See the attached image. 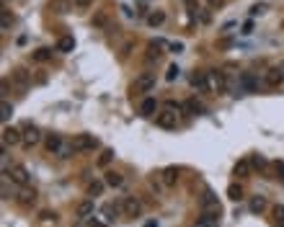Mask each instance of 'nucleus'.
Returning a JSON list of instances; mask_svg holds the SVG:
<instances>
[{"label": "nucleus", "instance_id": "1", "mask_svg": "<svg viewBox=\"0 0 284 227\" xmlns=\"http://www.w3.org/2000/svg\"><path fill=\"white\" fill-rule=\"evenodd\" d=\"M199 207H202V212H204V214H212V217H220V201H217V196H214L209 189L202 194V199H199Z\"/></svg>", "mask_w": 284, "mask_h": 227}, {"label": "nucleus", "instance_id": "2", "mask_svg": "<svg viewBox=\"0 0 284 227\" xmlns=\"http://www.w3.org/2000/svg\"><path fill=\"white\" fill-rule=\"evenodd\" d=\"M73 147H75V152H88V150H96L98 147V140L93 137V134H75Z\"/></svg>", "mask_w": 284, "mask_h": 227}, {"label": "nucleus", "instance_id": "3", "mask_svg": "<svg viewBox=\"0 0 284 227\" xmlns=\"http://www.w3.org/2000/svg\"><path fill=\"white\" fill-rule=\"evenodd\" d=\"M155 88V73H142L137 80L132 83V93H147Z\"/></svg>", "mask_w": 284, "mask_h": 227}, {"label": "nucleus", "instance_id": "4", "mask_svg": "<svg viewBox=\"0 0 284 227\" xmlns=\"http://www.w3.org/2000/svg\"><path fill=\"white\" fill-rule=\"evenodd\" d=\"M10 80H13V85H16V88L26 90V88L31 85V73L26 70V67H16V70L10 73Z\"/></svg>", "mask_w": 284, "mask_h": 227}, {"label": "nucleus", "instance_id": "5", "mask_svg": "<svg viewBox=\"0 0 284 227\" xmlns=\"http://www.w3.org/2000/svg\"><path fill=\"white\" fill-rule=\"evenodd\" d=\"M122 212H124V217H137V214L142 212V204L134 196H124L122 199Z\"/></svg>", "mask_w": 284, "mask_h": 227}, {"label": "nucleus", "instance_id": "6", "mask_svg": "<svg viewBox=\"0 0 284 227\" xmlns=\"http://www.w3.org/2000/svg\"><path fill=\"white\" fill-rule=\"evenodd\" d=\"M264 83L269 88H279L284 83V73H282V67H269V70L264 73Z\"/></svg>", "mask_w": 284, "mask_h": 227}, {"label": "nucleus", "instance_id": "7", "mask_svg": "<svg viewBox=\"0 0 284 227\" xmlns=\"http://www.w3.org/2000/svg\"><path fill=\"white\" fill-rule=\"evenodd\" d=\"M8 176H10V181H13V184H18V186H29V181H31L29 170H26L24 165H13Z\"/></svg>", "mask_w": 284, "mask_h": 227}, {"label": "nucleus", "instance_id": "8", "mask_svg": "<svg viewBox=\"0 0 284 227\" xmlns=\"http://www.w3.org/2000/svg\"><path fill=\"white\" fill-rule=\"evenodd\" d=\"M155 124H158V127H161V129H176V114L173 111H163V114H158V116H155Z\"/></svg>", "mask_w": 284, "mask_h": 227}, {"label": "nucleus", "instance_id": "9", "mask_svg": "<svg viewBox=\"0 0 284 227\" xmlns=\"http://www.w3.org/2000/svg\"><path fill=\"white\" fill-rule=\"evenodd\" d=\"M47 8L52 10V13H57V16H65V13H70L75 5H73V0H49Z\"/></svg>", "mask_w": 284, "mask_h": 227}, {"label": "nucleus", "instance_id": "10", "mask_svg": "<svg viewBox=\"0 0 284 227\" xmlns=\"http://www.w3.org/2000/svg\"><path fill=\"white\" fill-rule=\"evenodd\" d=\"M18 142H24V134H21L16 127H5V129H3V145H5V147H13V145H18Z\"/></svg>", "mask_w": 284, "mask_h": 227}, {"label": "nucleus", "instance_id": "11", "mask_svg": "<svg viewBox=\"0 0 284 227\" xmlns=\"http://www.w3.org/2000/svg\"><path fill=\"white\" fill-rule=\"evenodd\" d=\"M57 222H60V217H57V212H52V209L39 212V217H37L39 227H57Z\"/></svg>", "mask_w": 284, "mask_h": 227}, {"label": "nucleus", "instance_id": "12", "mask_svg": "<svg viewBox=\"0 0 284 227\" xmlns=\"http://www.w3.org/2000/svg\"><path fill=\"white\" fill-rule=\"evenodd\" d=\"M75 217H78V220H88V217H93V196L78 204V209H75Z\"/></svg>", "mask_w": 284, "mask_h": 227}, {"label": "nucleus", "instance_id": "13", "mask_svg": "<svg viewBox=\"0 0 284 227\" xmlns=\"http://www.w3.org/2000/svg\"><path fill=\"white\" fill-rule=\"evenodd\" d=\"M241 85L248 93H258V77L253 73H241Z\"/></svg>", "mask_w": 284, "mask_h": 227}, {"label": "nucleus", "instance_id": "14", "mask_svg": "<svg viewBox=\"0 0 284 227\" xmlns=\"http://www.w3.org/2000/svg\"><path fill=\"white\" fill-rule=\"evenodd\" d=\"M163 186H176L178 184V178H181V170L176 168V165H170V168H165L163 170Z\"/></svg>", "mask_w": 284, "mask_h": 227}, {"label": "nucleus", "instance_id": "15", "mask_svg": "<svg viewBox=\"0 0 284 227\" xmlns=\"http://www.w3.org/2000/svg\"><path fill=\"white\" fill-rule=\"evenodd\" d=\"M207 80H209V88L212 90H225V75L220 70H209L207 73Z\"/></svg>", "mask_w": 284, "mask_h": 227}, {"label": "nucleus", "instance_id": "16", "mask_svg": "<svg viewBox=\"0 0 284 227\" xmlns=\"http://www.w3.org/2000/svg\"><path fill=\"white\" fill-rule=\"evenodd\" d=\"M39 140H41V132L29 124L26 132H24V145H26V147H34V145H39Z\"/></svg>", "mask_w": 284, "mask_h": 227}, {"label": "nucleus", "instance_id": "17", "mask_svg": "<svg viewBox=\"0 0 284 227\" xmlns=\"http://www.w3.org/2000/svg\"><path fill=\"white\" fill-rule=\"evenodd\" d=\"M34 201H37V191L24 186V189H21V194H18V204H21V207H31Z\"/></svg>", "mask_w": 284, "mask_h": 227}, {"label": "nucleus", "instance_id": "18", "mask_svg": "<svg viewBox=\"0 0 284 227\" xmlns=\"http://www.w3.org/2000/svg\"><path fill=\"white\" fill-rule=\"evenodd\" d=\"M251 170H253V165H251V157H248V160H238V163H235L233 173H235V178H245Z\"/></svg>", "mask_w": 284, "mask_h": 227}, {"label": "nucleus", "instance_id": "19", "mask_svg": "<svg viewBox=\"0 0 284 227\" xmlns=\"http://www.w3.org/2000/svg\"><path fill=\"white\" fill-rule=\"evenodd\" d=\"M44 147H47V152L57 155V150L62 147V137H60V134H49V137L44 140Z\"/></svg>", "mask_w": 284, "mask_h": 227}, {"label": "nucleus", "instance_id": "20", "mask_svg": "<svg viewBox=\"0 0 284 227\" xmlns=\"http://www.w3.org/2000/svg\"><path fill=\"white\" fill-rule=\"evenodd\" d=\"M140 111H142V116H155V111H158V101H155V98H145L142 104H140Z\"/></svg>", "mask_w": 284, "mask_h": 227}, {"label": "nucleus", "instance_id": "21", "mask_svg": "<svg viewBox=\"0 0 284 227\" xmlns=\"http://www.w3.org/2000/svg\"><path fill=\"white\" fill-rule=\"evenodd\" d=\"M191 85H194L197 90H207V88H209L207 73H194V75H191Z\"/></svg>", "mask_w": 284, "mask_h": 227}, {"label": "nucleus", "instance_id": "22", "mask_svg": "<svg viewBox=\"0 0 284 227\" xmlns=\"http://www.w3.org/2000/svg\"><path fill=\"white\" fill-rule=\"evenodd\" d=\"M73 49H75V39L73 37H62L60 41H57V52L67 54V52H73Z\"/></svg>", "mask_w": 284, "mask_h": 227}, {"label": "nucleus", "instance_id": "23", "mask_svg": "<svg viewBox=\"0 0 284 227\" xmlns=\"http://www.w3.org/2000/svg\"><path fill=\"white\" fill-rule=\"evenodd\" d=\"M31 60H34V62H49V60H52V49L41 47V49H37V52H31Z\"/></svg>", "mask_w": 284, "mask_h": 227}, {"label": "nucleus", "instance_id": "24", "mask_svg": "<svg viewBox=\"0 0 284 227\" xmlns=\"http://www.w3.org/2000/svg\"><path fill=\"white\" fill-rule=\"evenodd\" d=\"M122 184H124L122 173H117V170H109V173H106V186H111V189H119Z\"/></svg>", "mask_w": 284, "mask_h": 227}, {"label": "nucleus", "instance_id": "25", "mask_svg": "<svg viewBox=\"0 0 284 227\" xmlns=\"http://www.w3.org/2000/svg\"><path fill=\"white\" fill-rule=\"evenodd\" d=\"M106 21H109V13H106V10H98V13L90 18V26H93V29H104Z\"/></svg>", "mask_w": 284, "mask_h": 227}, {"label": "nucleus", "instance_id": "26", "mask_svg": "<svg viewBox=\"0 0 284 227\" xmlns=\"http://www.w3.org/2000/svg\"><path fill=\"white\" fill-rule=\"evenodd\" d=\"M227 199L241 201V199H243V186H241V184H230V186H227Z\"/></svg>", "mask_w": 284, "mask_h": 227}, {"label": "nucleus", "instance_id": "27", "mask_svg": "<svg viewBox=\"0 0 284 227\" xmlns=\"http://www.w3.org/2000/svg\"><path fill=\"white\" fill-rule=\"evenodd\" d=\"M217 220H220V217H212V214H204V212H202V217L197 220L194 227H217Z\"/></svg>", "mask_w": 284, "mask_h": 227}, {"label": "nucleus", "instance_id": "28", "mask_svg": "<svg viewBox=\"0 0 284 227\" xmlns=\"http://www.w3.org/2000/svg\"><path fill=\"white\" fill-rule=\"evenodd\" d=\"M248 207H251V212H253V214H261V212L266 209V199H264V196H253Z\"/></svg>", "mask_w": 284, "mask_h": 227}, {"label": "nucleus", "instance_id": "29", "mask_svg": "<svg viewBox=\"0 0 284 227\" xmlns=\"http://www.w3.org/2000/svg\"><path fill=\"white\" fill-rule=\"evenodd\" d=\"M163 21H165V13H163V10H153V13L147 16V24H150V26H161Z\"/></svg>", "mask_w": 284, "mask_h": 227}, {"label": "nucleus", "instance_id": "30", "mask_svg": "<svg viewBox=\"0 0 284 227\" xmlns=\"http://www.w3.org/2000/svg\"><path fill=\"white\" fill-rule=\"evenodd\" d=\"M184 106H186V111H189V114H204V106L199 104L197 98H189V101H186Z\"/></svg>", "mask_w": 284, "mask_h": 227}, {"label": "nucleus", "instance_id": "31", "mask_svg": "<svg viewBox=\"0 0 284 227\" xmlns=\"http://www.w3.org/2000/svg\"><path fill=\"white\" fill-rule=\"evenodd\" d=\"M70 155H75V147H73V142H70V145H67V142H62V147L57 150V157H62V160H65V157H70Z\"/></svg>", "mask_w": 284, "mask_h": 227}, {"label": "nucleus", "instance_id": "32", "mask_svg": "<svg viewBox=\"0 0 284 227\" xmlns=\"http://www.w3.org/2000/svg\"><path fill=\"white\" fill-rule=\"evenodd\" d=\"M104 184H106V181H93V184L88 186V196H101V191H104Z\"/></svg>", "mask_w": 284, "mask_h": 227}, {"label": "nucleus", "instance_id": "33", "mask_svg": "<svg viewBox=\"0 0 284 227\" xmlns=\"http://www.w3.org/2000/svg\"><path fill=\"white\" fill-rule=\"evenodd\" d=\"M111 160H114V150H104V152H101V157H98V168H106Z\"/></svg>", "mask_w": 284, "mask_h": 227}, {"label": "nucleus", "instance_id": "34", "mask_svg": "<svg viewBox=\"0 0 284 227\" xmlns=\"http://www.w3.org/2000/svg\"><path fill=\"white\" fill-rule=\"evenodd\" d=\"M251 165L258 168V170H266L269 163H266V157H264V155H251Z\"/></svg>", "mask_w": 284, "mask_h": 227}, {"label": "nucleus", "instance_id": "35", "mask_svg": "<svg viewBox=\"0 0 284 227\" xmlns=\"http://www.w3.org/2000/svg\"><path fill=\"white\" fill-rule=\"evenodd\" d=\"M119 209H122V204H109V207L104 209V212H106V220H117Z\"/></svg>", "mask_w": 284, "mask_h": 227}, {"label": "nucleus", "instance_id": "36", "mask_svg": "<svg viewBox=\"0 0 284 227\" xmlns=\"http://www.w3.org/2000/svg\"><path fill=\"white\" fill-rule=\"evenodd\" d=\"M274 222L279 225V227H284V204H277V207H274Z\"/></svg>", "mask_w": 284, "mask_h": 227}, {"label": "nucleus", "instance_id": "37", "mask_svg": "<svg viewBox=\"0 0 284 227\" xmlns=\"http://www.w3.org/2000/svg\"><path fill=\"white\" fill-rule=\"evenodd\" d=\"M158 62L161 60V52H158V44H150V49H147V62Z\"/></svg>", "mask_w": 284, "mask_h": 227}, {"label": "nucleus", "instance_id": "38", "mask_svg": "<svg viewBox=\"0 0 284 227\" xmlns=\"http://www.w3.org/2000/svg\"><path fill=\"white\" fill-rule=\"evenodd\" d=\"M73 5H75L78 10H88L90 5H93V0H73Z\"/></svg>", "mask_w": 284, "mask_h": 227}, {"label": "nucleus", "instance_id": "39", "mask_svg": "<svg viewBox=\"0 0 284 227\" xmlns=\"http://www.w3.org/2000/svg\"><path fill=\"white\" fill-rule=\"evenodd\" d=\"M165 109H168V111H173V114H178L181 109H186V106H181L178 101H165Z\"/></svg>", "mask_w": 284, "mask_h": 227}, {"label": "nucleus", "instance_id": "40", "mask_svg": "<svg viewBox=\"0 0 284 227\" xmlns=\"http://www.w3.org/2000/svg\"><path fill=\"white\" fill-rule=\"evenodd\" d=\"M178 73H181L178 67H176V65H170V67H168V73H165V77H168V80H176Z\"/></svg>", "mask_w": 284, "mask_h": 227}, {"label": "nucleus", "instance_id": "41", "mask_svg": "<svg viewBox=\"0 0 284 227\" xmlns=\"http://www.w3.org/2000/svg\"><path fill=\"white\" fill-rule=\"evenodd\" d=\"M0 109H3V119H8L10 114H13V106H10L8 101H3V106H0Z\"/></svg>", "mask_w": 284, "mask_h": 227}, {"label": "nucleus", "instance_id": "42", "mask_svg": "<svg viewBox=\"0 0 284 227\" xmlns=\"http://www.w3.org/2000/svg\"><path fill=\"white\" fill-rule=\"evenodd\" d=\"M207 5H209L212 10H220V8L225 5V0H207Z\"/></svg>", "mask_w": 284, "mask_h": 227}, {"label": "nucleus", "instance_id": "43", "mask_svg": "<svg viewBox=\"0 0 284 227\" xmlns=\"http://www.w3.org/2000/svg\"><path fill=\"white\" fill-rule=\"evenodd\" d=\"M258 13H266V3H261V5H253V8H251V16H258Z\"/></svg>", "mask_w": 284, "mask_h": 227}, {"label": "nucleus", "instance_id": "44", "mask_svg": "<svg viewBox=\"0 0 284 227\" xmlns=\"http://www.w3.org/2000/svg\"><path fill=\"white\" fill-rule=\"evenodd\" d=\"M274 170H277V178L284 181V160H282V163H274Z\"/></svg>", "mask_w": 284, "mask_h": 227}, {"label": "nucleus", "instance_id": "45", "mask_svg": "<svg viewBox=\"0 0 284 227\" xmlns=\"http://www.w3.org/2000/svg\"><path fill=\"white\" fill-rule=\"evenodd\" d=\"M10 26V16H8V10H3V31H8Z\"/></svg>", "mask_w": 284, "mask_h": 227}]
</instances>
